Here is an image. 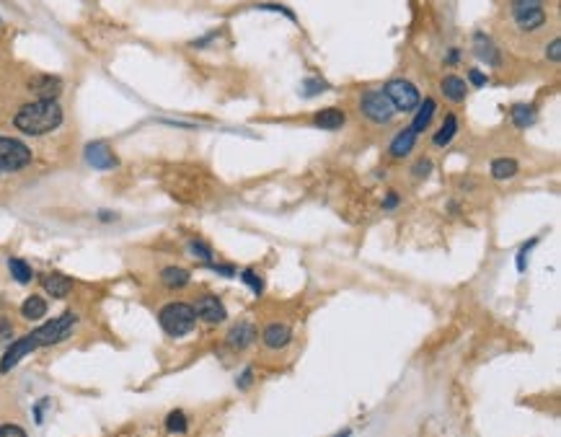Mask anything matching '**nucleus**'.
<instances>
[{
  "mask_svg": "<svg viewBox=\"0 0 561 437\" xmlns=\"http://www.w3.org/2000/svg\"><path fill=\"white\" fill-rule=\"evenodd\" d=\"M517 161L514 158H507V155H499V158H494L491 161V176L497 178V181H507V178H512L514 174H517Z\"/></svg>",
  "mask_w": 561,
  "mask_h": 437,
  "instance_id": "b1692460",
  "label": "nucleus"
},
{
  "mask_svg": "<svg viewBox=\"0 0 561 437\" xmlns=\"http://www.w3.org/2000/svg\"><path fill=\"white\" fill-rule=\"evenodd\" d=\"M334 437H352V429H344V432H337Z\"/></svg>",
  "mask_w": 561,
  "mask_h": 437,
  "instance_id": "37998d69",
  "label": "nucleus"
},
{
  "mask_svg": "<svg viewBox=\"0 0 561 437\" xmlns=\"http://www.w3.org/2000/svg\"><path fill=\"white\" fill-rule=\"evenodd\" d=\"M13 336H16V331H13L11 319H0V349H5L13 342Z\"/></svg>",
  "mask_w": 561,
  "mask_h": 437,
  "instance_id": "7c9ffc66",
  "label": "nucleus"
},
{
  "mask_svg": "<svg viewBox=\"0 0 561 437\" xmlns=\"http://www.w3.org/2000/svg\"><path fill=\"white\" fill-rule=\"evenodd\" d=\"M257 8H261V11H274V13H282V16H287L290 21H295V13L290 11V8H285V5H274V3H261V5H257Z\"/></svg>",
  "mask_w": 561,
  "mask_h": 437,
  "instance_id": "e433bc0d",
  "label": "nucleus"
},
{
  "mask_svg": "<svg viewBox=\"0 0 561 437\" xmlns=\"http://www.w3.org/2000/svg\"><path fill=\"white\" fill-rule=\"evenodd\" d=\"M96 217H99L101 223H114V220H117V213H112V210H99Z\"/></svg>",
  "mask_w": 561,
  "mask_h": 437,
  "instance_id": "ea45409f",
  "label": "nucleus"
},
{
  "mask_svg": "<svg viewBox=\"0 0 561 437\" xmlns=\"http://www.w3.org/2000/svg\"><path fill=\"white\" fill-rule=\"evenodd\" d=\"M326 88H328V83L321 81V78H305L303 85H300L305 98H313V96H318L321 91H326Z\"/></svg>",
  "mask_w": 561,
  "mask_h": 437,
  "instance_id": "cd10ccee",
  "label": "nucleus"
},
{
  "mask_svg": "<svg viewBox=\"0 0 561 437\" xmlns=\"http://www.w3.org/2000/svg\"><path fill=\"white\" fill-rule=\"evenodd\" d=\"M546 57H549L551 62H559L561 59V39L559 36H553L549 44H546Z\"/></svg>",
  "mask_w": 561,
  "mask_h": 437,
  "instance_id": "f704fd0d",
  "label": "nucleus"
},
{
  "mask_svg": "<svg viewBox=\"0 0 561 437\" xmlns=\"http://www.w3.org/2000/svg\"><path fill=\"white\" fill-rule=\"evenodd\" d=\"M42 287H44V293H47L49 297H57V300H62V297H68L73 293L75 282H73V277H68V274L49 272V274L42 277Z\"/></svg>",
  "mask_w": 561,
  "mask_h": 437,
  "instance_id": "f8f14e48",
  "label": "nucleus"
},
{
  "mask_svg": "<svg viewBox=\"0 0 561 437\" xmlns=\"http://www.w3.org/2000/svg\"><path fill=\"white\" fill-rule=\"evenodd\" d=\"M31 161H34V153L24 140L0 135V174L24 171V168L31 165Z\"/></svg>",
  "mask_w": 561,
  "mask_h": 437,
  "instance_id": "20e7f679",
  "label": "nucleus"
},
{
  "mask_svg": "<svg viewBox=\"0 0 561 437\" xmlns=\"http://www.w3.org/2000/svg\"><path fill=\"white\" fill-rule=\"evenodd\" d=\"M398 204H401V194H398V191H386V197H383V210H388V213H391V210H396Z\"/></svg>",
  "mask_w": 561,
  "mask_h": 437,
  "instance_id": "c9c22d12",
  "label": "nucleus"
},
{
  "mask_svg": "<svg viewBox=\"0 0 561 437\" xmlns=\"http://www.w3.org/2000/svg\"><path fill=\"white\" fill-rule=\"evenodd\" d=\"M445 62H447V65H456V62H460V49H450V52H447V57H445Z\"/></svg>",
  "mask_w": 561,
  "mask_h": 437,
  "instance_id": "79ce46f5",
  "label": "nucleus"
},
{
  "mask_svg": "<svg viewBox=\"0 0 561 437\" xmlns=\"http://www.w3.org/2000/svg\"><path fill=\"white\" fill-rule=\"evenodd\" d=\"M235 386L241 390H248L251 386H254V367L251 365H246L238 375H235Z\"/></svg>",
  "mask_w": 561,
  "mask_h": 437,
  "instance_id": "473e14b6",
  "label": "nucleus"
},
{
  "mask_svg": "<svg viewBox=\"0 0 561 437\" xmlns=\"http://www.w3.org/2000/svg\"><path fill=\"white\" fill-rule=\"evenodd\" d=\"M533 8H546V0H512V3H510V11H512V16H517V13H525V11H533Z\"/></svg>",
  "mask_w": 561,
  "mask_h": 437,
  "instance_id": "c85d7f7f",
  "label": "nucleus"
},
{
  "mask_svg": "<svg viewBox=\"0 0 561 437\" xmlns=\"http://www.w3.org/2000/svg\"><path fill=\"white\" fill-rule=\"evenodd\" d=\"M261 342H264V347L267 349H285L287 344L293 342V329H290V323H285V321H267L264 323V329H261Z\"/></svg>",
  "mask_w": 561,
  "mask_h": 437,
  "instance_id": "9d476101",
  "label": "nucleus"
},
{
  "mask_svg": "<svg viewBox=\"0 0 561 437\" xmlns=\"http://www.w3.org/2000/svg\"><path fill=\"white\" fill-rule=\"evenodd\" d=\"M65 119V111L60 107V101L55 98H36V101H29L24 107L18 109L13 114V127L24 135H49L55 132L62 124Z\"/></svg>",
  "mask_w": 561,
  "mask_h": 437,
  "instance_id": "f03ea898",
  "label": "nucleus"
},
{
  "mask_svg": "<svg viewBox=\"0 0 561 437\" xmlns=\"http://www.w3.org/2000/svg\"><path fill=\"white\" fill-rule=\"evenodd\" d=\"M510 119H512V124L517 130H527L530 124H536L538 109L533 107V104H514V107L510 109Z\"/></svg>",
  "mask_w": 561,
  "mask_h": 437,
  "instance_id": "6ab92c4d",
  "label": "nucleus"
},
{
  "mask_svg": "<svg viewBox=\"0 0 561 437\" xmlns=\"http://www.w3.org/2000/svg\"><path fill=\"white\" fill-rule=\"evenodd\" d=\"M47 310H49V303L42 295H29L24 303H21V316H24L26 321H42L47 316Z\"/></svg>",
  "mask_w": 561,
  "mask_h": 437,
  "instance_id": "aec40b11",
  "label": "nucleus"
},
{
  "mask_svg": "<svg viewBox=\"0 0 561 437\" xmlns=\"http://www.w3.org/2000/svg\"><path fill=\"white\" fill-rule=\"evenodd\" d=\"M78 313L73 310H65L60 313L57 319L47 321L42 326H36L34 331H29L26 336L21 339H13L5 349H3V357H0V373H11L13 367L18 365L24 357L34 355L36 349H44V347H55V344L65 342L68 336H73V331L78 329Z\"/></svg>",
  "mask_w": 561,
  "mask_h": 437,
  "instance_id": "f257e3e1",
  "label": "nucleus"
},
{
  "mask_svg": "<svg viewBox=\"0 0 561 437\" xmlns=\"http://www.w3.org/2000/svg\"><path fill=\"white\" fill-rule=\"evenodd\" d=\"M360 111L375 124H388L396 114V109L388 101V96L383 94V88L380 91H365L360 96Z\"/></svg>",
  "mask_w": 561,
  "mask_h": 437,
  "instance_id": "423d86ee",
  "label": "nucleus"
},
{
  "mask_svg": "<svg viewBox=\"0 0 561 437\" xmlns=\"http://www.w3.org/2000/svg\"><path fill=\"white\" fill-rule=\"evenodd\" d=\"M383 94L388 96V101L393 104L396 111H414L421 101L419 88H417L411 81H406V78H393V81H388L386 88H383Z\"/></svg>",
  "mask_w": 561,
  "mask_h": 437,
  "instance_id": "39448f33",
  "label": "nucleus"
},
{
  "mask_svg": "<svg viewBox=\"0 0 561 437\" xmlns=\"http://www.w3.org/2000/svg\"><path fill=\"white\" fill-rule=\"evenodd\" d=\"M189 251L197 256L199 261H205V264H210L212 259H215V254H212V248L205 243V241H199V238H192L189 241Z\"/></svg>",
  "mask_w": 561,
  "mask_h": 437,
  "instance_id": "bb28decb",
  "label": "nucleus"
},
{
  "mask_svg": "<svg viewBox=\"0 0 561 437\" xmlns=\"http://www.w3.org/2000/svg\"><path fill=\"white\" fill-rule=\"evenodd\" d=\"M512 21L523 34H530V31H536V29L546 24V8H533V11L517 13V16H512Z\"/></svg>",
  "mask_w": 561,
  "mask_h": 437,
  "instance_id": "a211bd4d",
  "label": "nucleus"
},
{
  "mask_svg": "<svg viewBox=\"0 0 561 437\" xmlns=\"http://www.w3.org/2000/svg\"><path fill=\"white\" fill-rule=\"evenodd\" d=\"M205 267H210L212 272L222 274V277H233V274H238L235 272V267H231V264H215V261H210V264H205Z\"/></svg>",
  "mask_w": 561,
  "mask_h": 437,
  "instance_id": "4c0bfd02",
  "label": "nucleus"
},
{
  "mask_svg": "<svg viewBox=\"0 0 561 437\" xmlns=\"http://www.w3.org/2000/svg\"><path fill=\"white\" fill-rule=\"evenodd\" d=\"M192 282V274L184 267H164L161 269V284L168 290H184Z\"/></svg>",
  "mask_w": 561,
  "mask_h": 437,
  "instance_id": "f3484780",
  "label": "nucleus"
},
{
  "mask_svg": "<svg viewBox=\"0 0 561 437\" xmlns=\"http://www.w3.org/2000/svg\"><path fill=\"white\" fill-rule=\"evenodd\" d=\"M192 308H194V313H197V321L207 323V326H218V323H222V321L228 319L225 303H222L218 295H212V293L199 295L197 300L192 303Z\"/></svg>",
  "mask_w": 561,
  "mask_h": 437,
  "instance_id": "0eeeda50",
  "label": "nucleus"
},
{
  "mask_svg": "<svg viewBox=\"0 0 561 437\" xmlns=\"http://www.w3.org/2000/svg\"><path fill=\"white\" fill-rule=\"evenodd\" d=\"M164 427H166V432H168V435H187V429H189V416H187L184 412H181V409H174V412L166 414Z\"/></svg>",
  "mask_w": 561,
  "mask_h": 437,
  "instance_id": "393cba45",
  "label": "nucleus"
},
{
  "mask_svg": "<svg viewBox=\"0 0 561 437\" xmlns=\"http://www.w3.org/2000/svg\"><path fill=\"white\" fill-rule=\"evenodd\" d=\"M212 39H218V31H210V34L202 36V39H194V42H192V47H205V44H210Z\"/></svg>",
  "mask_w": 561,
  "mask_h": 437,
  "instance_id": "a19ab883",
  "label": "nucleus"
},
{
  "mask_svg": "<svg viewBox=\"0 0 561 437\" xmlns=\"http://www.w3.org/2000/svg\"><path fill=\"white\" fill-rule=\"evenodd\" d=\"M29 88L39 98H55L57 101L60 91H62V81H60L57 75H36L34 81L29 83Z\"/></svg>",
  "mask_w": 561,
  "mask_h": 437,
  "instance_id": "2eb2a0df",
  "label": "nucleus"
},
{
  "mask_svg": "<svg viewBox=\"0 0 561 437\" xmlns=\"http://www.w3.org/2000/svg\"><path fill=\"white\" fill-rule=\"evenodd\" d=\"M8 272H11V277L16 280L18 284H29L31 280H34V269H31V264L26 259H18V256H8Z\"/></svg>",
  "mask_w": 561,
  "mask_h": 437,
  "instance_id": "5701e85b",
  "label": "nucleus"
},
{
  "mask_svg": "<svg viewBox=\"0 0 561 437\" xmlns=\"http://www.w3.org/2000/svg\"><path fill=\"white\" fill-rule=\"evenodd\" d=\"M434 111H437V104H434L432 98H424V101H419V107H417V117H414V122H411V130L417 132H424L430 124H432V117Z\"/></svg>",
  "mask_w": 561,
  "mask_h": 437,
  "instance_id": "412c9836",
  "label": "nucleus"
},
{
  "mask_svg": "<svg viewBox=\"0 0 561 437\" xmlns=\"http://www.w3.org/2000/svg\"><path fill=\"white\" fill-rule=\"evenodd\" d=\"M432 168H434L432 158H419L417 165L411 168V178H427L430 174H432Z\"/></svg>",
  "mask_w": 561,
  "mask_h": 437,
  "instance_id": "c756f323",
  "label": "nucleus"
},
{
  "mask_svg": "<svg viewBox=\"0 0 561 437\" xmlns=\"http://www.w3.org/2000/svg\"><path fill=\"white\" fill-rule=\"evenodd\" d=\"M456 135H458V117L456 114H445V122L440 124V130L434 132L432 145L434 148H445V145H450V142H453Z\"/></svg>",
  "mask_w": 561,
  "mask_h": 437,
  "instance_id": "4be33fe9",
  "label": "nucleus"
},
{
  "mask_svg": "<svg viewBox=\"0 0 561 437\" xmlns=\"http://www.w3.org/2000/svg\"><path fill=\"white\" fill-rule=\"evenodd\" d=\"M0 437H29V435H26V429L21 425L5 422V425H0Z\"/></svg>",
  "mask_w": 561,
  "mask_h": 437,
  "instance_id": "72a5a7b5",
  "label": "nucleus"
},
{
  "mask_svg": "<svg viewBox=\"0 0 561 437\" xmlns=\"http://www.w3.org/2000/svg\"><path fill=\"white\" fill-rule=\"evenodd\" d=\"M257 336H259V331L254 321H238V323H233V326L228 329V334H225V344H228L231 349H235V352H244V349H248L251 344L257 342Z\"/></svg>",
  "mask_w": 561,
  "mask_h": 437,
  "instance_id": "1a4fd4ad",
  "label": "nucleus"
},
{
  "mask_svg": "<svg viewBox=\"0 0 561 437\" xmlns=\"http://www.w3.org/2000/svg\"><path fill=\"white\" fill-rule=\"evenodd\" d=\"M440 94H443L447 101H453V104H463L468 96L466 78H460V75H445L443 81H440Z\"/></svg>",
  "mask_w": 561,
  "mask_h": 437,
  "instance_id": "ddd939ff",
  "label": "nucleus"
},
{
  "mask_svg": "<svg viewBox=\"0 0 561 437\" xmlns=\"http://www.w3.org/2000/svg\"><path fill=\"white\" fill-rule=\"evenodd\" d=\"M313 124L318 130H341L347 124V111L344 109H337V107H328V109H321L316 117H313Z\"/></svg>",
  "mask_w": 561,
  "mask_h": 437,
  "instance_id": "dca6fc26",
  "label": "nucleus"
},
{
  "mask_svg": "<svg viewBox=\"0 0 561 437\" xmlns=\"http://www.w3.org/2000/svg\"><path fill=\"white\" fill-rule=\"evenodd\" d=\"M536 243H538V238H530V241H527L525 246L520 248V251H517V272H525V267H527V256H530V251H533V248H536Z\"/></svg>",
  "mask_w": 561,
  "mask_h": 437,
  "instance_id": "2f4dec72",
  "label": "nucleus"
},
{
  "mask_svg": "<svg viewBox=\"0 0 561 437\" xmlns=\"http://www.w3.org/2000/svg\"><path fill=\"white\" fill-rule=\"evenodd\" d=\"M158 323L164 329L166 336L171 339H184L192 331L197 329V313L192 303L187 300H171L158 310Z\"/></svg>",
  "mask_w": 561,
  "mask_h": 437,
  "instance_id": "7ed1b4c3",
  "label": "nucleus"
},
{
  "mask_svg": "<svg viewBox=\"0 0 561 437\" xmlns=\"http://www.w3.org/2000/svg\"><path fill=\"white\" fill-rule=\"evenodd\" d=\"M473 52H476V57H479L481 62H486L489 68H499V65H502V52L494 44V39H491L489 34H484V31H476V34H473Z\"/></svg>",
  "mask_w": 561,
  "mask_h": 437,
  "instance_id": "9b49d317",
  "label": "nucleus"
},
{
  "mask_svg": "<svg viewBox=\"0 0 561 437\" xmlns=\"http://www.w3.org/2000/svg\"><path fill=\"white\" fill-rule=\"evenodd\" d=\"M241 282H244L254 295H261V293H264V277L257 274L254 269H244V272H241Z\"/></svg>",
  "mask_w": 561,
  "mask_h": 437,
  "instance_id": "a878e982",
  "label": "nucleus"
},
{
  "mask_svg": "<svg viewBox=\"0 0 561 437\" xmlns=\"http://www.w3.org/2000/svg\"><path fill=\"white\" fill-rule=\"evenodd\" d=\"M83 158H86V163L88 165H94L96 171H112V168H117L119 165L117 153H114L104 140L88 142V145L83 148Z\"/></svg>",
  "mask_w": 561,
  "mask_h": 437,
  "instance_id": "6e6552de",
  "label": "nucleus"
},
{
  "mask_svg": "<svg viewBox=\"0 0 561 437\" xmlns=\"http://www.w3.org/2000/svg\"><path fill=\"white\" fill-rule=\"evenodd\" d=\"M414 145H417V132L411 130V127H404V130H398L396 137L391 140L388 153H391L393 161H401V158H406V155L414 150Z\"/></svg>",
  "mask_w": 561,
  "mask_h": 437,
  "instance_id": "4468645a",
  "label": "nucleus"
},
{
  "mask_svg": "<svg viewBox=\"0 0 561 437\" xmlns=\"http://www.w3.org/2000/svg\"><path fill=\"white\" fill-rule=\"evenodd\" d=\"M468 83L476 85V88H484V85H486V75L481 70H476V68H471V70H468Z\"/></svg>",
  "mask_w": 561,
  "mask_h": 437,
  "instance_id": "58836bf2",
  "label": "nucleus"
}]
</instances>
